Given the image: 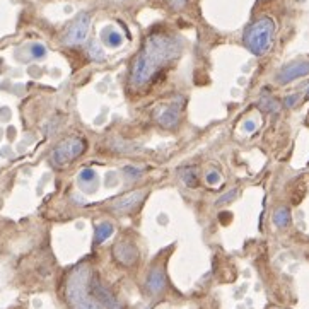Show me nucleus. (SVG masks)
I'll list each match as a JSON object with an SVG mask.
<instances>
[{
    "label": "nucleus",
    "instance_id": "20e7f679",
    "mask_svg": "<svg viewBox=\"0 0 309 309\" xmlns=\"http://www.w3.org/2000/svg\"><path fill=\"white\" fill-rule=\"evenodd\" d=\"M87 144L86 140L82 139H70V140H65V142L62 144V145L55 147L52 152V164L56 167H62L65 166L67 163H70V161L77 159V157H80L84 154V150H86Z\"/></svg>",
    "mask_w": 309,
    "mask_h": 309
},
{
    "label": "nucleus",
    "instance_id": "ddd939ff",
    "mask_svg": "<svg viewBox=\"0 0 309 309\" xmlns=\"http://www.w3.org/2000/svg\"><path fill=\"white\" fill-rule=\"evenodd\" d=\"M273 224L277 227H287L291 224V212L285 207H280L273 212Z\"/></svg>",
    "mask_w": 309,
    "mask_h": 309
},
{
    "label": "nucleus",
    "instance_id": "7ed1b4c3",
    "mask_svg": "<svg viewBox=\"0 0 309 309\" xmlns=\"http://www.w3.org/2000/svg\"><path fill=\"white\" fill-rule=\"evenodd\" d=\"M275 35V22L270 18H260L244 33V46L253 55L261 56L270 52Z\"/></svg>",
    "mask_w": 309,
    "mask_h": 309
},
{
    "label": "nucleus",
    "instance_id": "f3484780",
    "mask_svg": "<svg viewBox=\"0 0 309 309\" xmlns=\"http://www.w3.org/2000/svg\"><path fill=\"white\" fill-rule=\"evenodd\" d=\"M89 55L92 56L94 60H103V58H105V53H103L101 46L97 45L96 41H91L89 43Z\"/></svg>",
    "mask_w": 309,
    "mask_h": 309
},
{
    "label": "nucleus",
    "instance_id": "423d86ee",
    "mask_svg": "<svg viewBox=\"0 0 309 309\" xmlns=\"http://www.w3.org/2000/svg\"><path fill=\"white\" fill-rule=\"evenodd\" d=\"M309 73V60H297V62L287 63L280 72L277 73L278 84H289L295 79L308 75Z\"/></svg>",
    "mask_w": 309,
    "mask_h": 309
},
{
    "label": "nucleus",
    "instance_id": "9b49d317",
    "mask_svg": "<svg viewBox=\"0 0 309 309\" xmlns=\"http://www.w3.org/2000/svg\"><path fill=\"white\" fill-rule=\"evenodd\" d=\"M79 184L86 190L87 184H92V188L96 190L97 188V174L94 169H91V167H86V169L80 171L79 174Z\"/></svg>",
    "mask_w": 309,
    "mask_h": 309
},
{
    "label": "nucleus",
    "instance_id": "a211bd4d",
    "mask_svg": "<svg viewBox=\"0 0 309 309\" xmlns=\"http://www.w3.org/2000/svg\"><path fill=\"white\" fill-rule=\"evenodd\" d=\"M31 55H33V58H43V56L46 55L45 46L39 45V43H35V45L31 46Z\"/></svg>",
    "mask_w": 309,
    "mask_h": 309
},
{
    "label": "nucleus",
    "instance_id": "0eeeda50",
    "mask_svg": "<svg viewBox=\"0 0 309 309\" xmlns=\"http://www.w3.org/2000/svg\"><path fill=\"white\" fill-rule=\"evenodd\" d=\"M145 198V191L142 190H135V191H130V193L123 195V197L116 198L113 201V210L118 214H128L132 210H135L142 200Z\"/></svg>",
    "mask_w": 309,
    "mask_h": 309
},
{
    "label": "nucleus",
    "instance_id": "2eb2a0df",
    "mask_svg": "<svg viewBox=\"0 0 309 309\" xmlns=\"http://www.w3.org/2000/svg\"><path fill=\"white\" fill-rule=\"evenodd\" d=\"M105 41H106V45L113 46V48H118V46L123 43V38H122V35L116 31H106Z\"/></svg>",
    "mask_w": 309,
    "mask_h": 309
},
{
    "label": "nucleus",
    "instance_id": "dca6fc26",
    "mask_svg": "<svg viewBox=\"0 0 309 309\" xmlns=\"http://www.w3.org/2000/svg\"><path fill=\"white\" fill-rule=\"evenodd\" d=\"M260 109H263V111H267V113H275V111H278V103L275 99H261V103L260 105Z\"/></svg>",
    "mask_w": 309,
    "mask_h": 309
},
{
    "label": "nucleus",
    "instance_id": "4be33fe9",
    "mask_svg": "<svg viewBox=\"0 0 309 309\" xmlns=\"http://www.w3.org/2000/svg\"><path fill=\"white\" fill-rule=\"evenodd\" d=\"M188 0H169V5L174 9V11H180V9H183L184 5H186Z\"/></svg>",
    "mask_w": 309,
    "mask_h": 309
},
{
    "label": "nucleus",
    "instance_id": "4468645a",
    "mask_svg": "<svg viewBox=\"0 0 309 309\" xmlns=\"http://www.w3.org/2000/svg\"><path fill=\"white\" fill-rule=\"evenodd\" d=\"M181 176H183V181L186 186L195 188L198 184V174H197V171H195V167H184Z\"/></svg>",
    "mask_w": 309,
    "mask_h": 309
},
{
    "label": "nucleus",
    "instance_id": "6ab92c4d",
    "mask_svg": "<svg viewBox=\"0 0 309 309\" xmlns=\"http://www.w3.org/2000/svg\"><path fill=\"white\" fill-rule=\"evenodd\" d=\"M236 195H237V190L227 191L226 195H222V198H219V200H217V205H222V203H227V201L234 200V198H236Z\"/></svg>",
    "mask_w": 309,
    "mask_h": 309
},
{
    "label": "nucleus",
    "instance_id": "6e6552de",
    "mask_svg": "<svg viewBox=\"0 0 309 309\" xmlns=\"http://www.w3.org/2000/svg\"><path fill=\"white\" fill-rule=\"evenodd\" d=\"M156 122L159 123L163 128H174L180 123V106L169 105L157 108L156 111Z\"/></svg>",
    "mask_w": 309,
    "mask_h": 309
},
{
    "label": "nucleus",
    "instance_id": "1a4fd4ad",
    "mask_svg": "<svg viewBox=\"0 0 309 309\" xmlns=\"http://www.w3.org/2000/svg\"><path fill=\"white\" fill-rule=\"evenodd\" d=\"M145 287L152 295L161 294V292L166 289V273H164L163 268L154 267L152 270H150L149 277H147V282H145Z\"/></svg>",
    "mask_w": 309,
    "mask_h": 309
},
{
    "label": "nucleus",
    "instance_id": "aec40b11",
    "mask_svg": "<svg viewBox=\"0 0 309 309\" xmlns=\"http://www.w3.org/2000/svg\"><path fill=\"white\" fill-rule=\"evenodd\" d=\"M207 181H209V184H219L220 183V174L217 173V171H210V173L207 174Z\"/></svg>",
    "mask_w": 309,
    "mask_h": 309
},
{
    "label": "nucleus",
    "instance_id": "412c9836",
    "mask_svg": "<svg viewBox=\"0 0 309 309\" xmlns=\"http://www.w3.org/2000/svg\"><path fill=\"white\" fill-rule=\"evenodd\" d=\"M297 99H299V94L287 96V97H285V106H287V108H294V106L297 105Z\"/></svg>",
    "mask_w": 309,
    "mask_h": 309
},
{
    "label": "nucleus",
    "instance_id": "5701e85b",
    "mask_svg": "<svg viewBox=\"0 0 309 309\" xmlns=\"http://www.w3.org/2000/svg\"><path fill=\"white\" fill-rule=\"evenodd\" d=\"M125 173H127V176H133V178H137V176H140L142 174V169H137V167H125Z\"/></svg>",
    "mask_w": 309,
    "mask_h": 309
},
{
    "label": "nucleus",
    "instance_id": "f8f14e48",
    "mask_svg": "<svg viewBox=\"0 0 309 309\" xmlns=\"http://www.w3.org/2000/svg\"><path fill=\"white\" fill-rule=\"evenodd\" d=\"M113 234V226L109 222H101L99 226L96 227V236H94V241L96 244L105 243L109 236Z\"/></svg>",
    "mask_w": 309,
    "mask_h": 309
},
{
    "label": "nucleus",
    "instance_id": "9d476101",
    "mask_svg": "<svg viewBox=\"0 0 309 309\" xmlns=\"http://www.w3.org/2000/svg\"><path fill=\"white\" fill-rule=\"evenodd\" d=\"M113 254L122 265H133L137 260V248L133 244L127 243V241H122L115 246Z\"/></svg>",
    "mask_w": 309,
    "mask_h": 309
},
{
    "label": "nucleus",
    "instance_id": "39448f33",
    "mask_svg": "<svg viewBox=\"0 0 309 309\" xmlns=\"http://www.w3.org/2000/svg\"><path fill=\"white\" fill-rule=\"evenodd\" d=\"M91 18L87 12H80L67 28L65 35H63V43L69 46H77L80 43L86 41L87 33H89Z\"/></svg>",
    "mask_w": 309,
    "mask_h": 309
},
{
    "label": "nucleus",
    "instance_id": "f03ea898",
    "mask_svg": "<svg viewBox=\"0 0 309 309\" xmlns=\"http://www.w3.org/2000/svg\"><path fill=\"white\" fill-rule=\"evenodd\" d=\"M92 275L87 263H80L69 273L65 282V297L72 309H105L92 292Z\"/></svg>",
    "mask_w": 309,
    "mask_h": 309
},
{
    "label": "nucleus",
    "instance_id": "f257e3e1",
    "mask_svg": "<svg viewBox=\"0 0 309 309\" xmlns=\"http://www.w3.org/2000/svg\"><path fill=\"white\" fill-rule=\"evenodd\" d=\"M183 45L178 38L169 35H152L145 39L142 50L133 62L130 72V86L142 89L149 86L171 62L181 55Z\"/></svg>",
    "mask_w": 309,
    "mask_h": 309
},
{
    "label": "nucleus",
    "instance_id": "b1692460",
    "mask_svg": "<svg viewBox=\"0 0 309 309\" xmlns=\"http://www.w3.org/2000/svg\"><path fill=\"white\" fill-rule=\"evenodd\" d=\"M306 99H309V86H308V89H306Z\"/></svg>",
    "mask_w": 309,
    "mask_h": 309
}]
</instances>
